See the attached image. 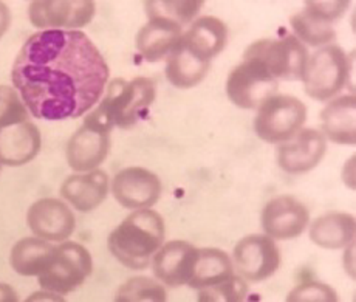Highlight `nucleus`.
<instances>
[{
	"instance_id": "obj_1",
	"label": "nucleus",
	"mask_w": 356,
	"mask_h": 302,
	"mask_svg": "<svg viewBox=\"0 0 356 302\" xmlns=\"http://www.w3.org/2000/svg\"><path fill=\"white\" fill-rule=\"evenodd\" d=\"M11 81L34 118L76 120L102 98L111 68L84 31L42 30L20 47Z\"/></svg>"
},
{
	"instance_id": "obj_2",
	"label": "nucleus",
	"mask_w": 356,
	"mask_h": 302,
	"mask_svg": "<svg viewBox=\"0 0 356 302\" xmlns=\"http://www.w3.org/2000/svg\"><path fill=\"white\" fill-rule=\"evenodd\" d=\"M166 242V223L154 208L132 211L107 237V248L129 270L149 269L150 259Z\"/></svg>"
},
{
	"instance_id": "obj_3",
	"label": "nucleus",
	"mask_w": 356,
	"mask_h": 302,
	"mask_svg": "<svg viewBox=\"0 0 356 302\" xmlns=\"http://www.w3.org/2000/svg\"><path fill=\"white\" fill-rule=\"evenodd\" d=\"M156 98L155 82L146 77L108 81L106 92L92 111L112 129H130L147 115Z\"/></svg>"
},
{
	"instance_id": "obj_4",
	"label": "nucleus",
	"mask_w": 356,
	"mask_h": 302,
	"mask_svg": "<svg viewBox=\"0 0 356 302\" xmlns=\"http://www.w3.org/2000/svg\"><path fill=\"white\" fill-rule=\"evenodd\" d=\"M352 78V58L344 48L330 44L308 54L302 74L304 92L318 102H327L344 93Z\"/></svg>"
},
{
	"instance_id": "obj_5",
	"label": "nucleus",
	"mask_w": 356,
	"mask_h": 302,
	"mask_svg": "<svg viewBox=\"0 0 356 302\" xmlns=\"http://www.w3.org/2000/svg\"><path fill=\"white\" fill-rule=\"evenodd\" d=\"M252 130L260 141L277 144L293 138L307 125L308 109L293 95L276 93L256 109Z\"/></svg>"
},
{
	"instance_id": "obj_6",
	"label": "nucleus",
	"mask_w": 356,
	"mask_h": 302,
	"mask_svg": "<svg viewBox=\"0 0 356 302\" xmlns=\"http://www.w3.org/2000/svg\"><path fill=\"white\" fill-rule=\"evenodd\" d=\"M93 273V257L84 245L73 240L56 244L47 270L38 278L40 290L67 296L76 292Z\"/></svg>"
},
{
	"instance_id": "obj_7",
	"label": "nucleus",
	"mask_w": 356,
	"mask_h": 302,
	"mask_svg": "<svg viewBox=\"0 0 356 302\" xmlns=\"http://www.w3.org/2000/svg\"><path fill=\"white\" fill-rule=\"evenodd\" d=\"M113 129L93 111L84 116L82 125L74 130L65 146L67 164L73 173H88L99 169L112 148Z\"/></svg>"
},
{
	"instance_id": "obj_8",
	"label": "nucleus",
	"mask_w": 356,
	"mask_h": 302,
	"mask_svg": "<svg viewBox=\"0 0 356 302\" xmlns=\"http://www.w3.org/2000/svg\"><path fill=\"white\" fill-rule=\"evenodd\" d=\"M308 48L293 34L280 38H265L252 42L243 53V59H256L279 82L302 79L308 59Z\"/></svg>"
},
{
	"instance_id": "obj_9",
	"label": "nucleus",
	"mask_w": 356,
	"mask_h": 302,
	"mask_svg": "<svg viewBox=\"0 0 356 302\" xmlns=\"http://www.w3.org/2000/svg\"><path fill=\"white\" fill-rule=\"evenodd\" d=\"M231 260L236 276L246 284H259L275 276L282 257L277 242L264 232H252L236 244Z\"/></svg>"
},
{
	"instance_id": "obj_10",
	"label": "nucleus",
	"mask_w": 356,
	"mask_h": 302,
	"mask_svg": "<svg viewBox=\"0 0 356 302\" xmlns=\"http://www.w3.org/2000/svg\"><path fill=\"white\" fill-rule=\"evenodd\" d=\"M279 81L256 59H243L229 72L225 84L228 100L243 111H256L265 100L276 95Z\"/></svg>"
},
{
	"instance_id": "obj_11",
	"label": "nucleus",
	"mask_w": 356,
	"mask_h": 302,
	"mask_svg": "<svg viewBox=\"0 0 356 302\" xmlns=\"http://www.w3.org/2000/svg\"><path fill=\"white\" fill-rule=\"evenodd\" d=\"M97 15L95 0H31L30 24L42 30H82Z\"/></svg>"
},
{
	"instance_id": "obj_12",
	"label": "nucleus",
	"mask_w": 356,
	"mask_h": 302,
	"mask_svg": "<svg viewBox=\"0 0 356 302\" xmlns=\"http://www.w3.org/2000/svg\"><path fill=\"white\" fill-rule=\"evenodd\" d=\"M307 205L290 194L271 197L260 212V226L275 242H289L304 235L310 225Z\"/></svg>"
},
{
	"instance_id": "obj_13",
	"label": "nucleus",
	"mask_w": 356,
	"mask_h": 302,
	"mask_svg": "<svg viewBox=\"0 0 356 302\" xmlns=\"http://www.w3.org/2000/svg\"><path fill=\"white\" fill-rule=\"evenodd\" d=\"M111 192L116 203L129 211L150 209L160 202L163 182L147 168L127 166L113 175Z\"/></svg>"
},
{
	"instance_id": "obj_14",
	"label": "nucleus",
	"mask_w": 356,
	"mask_h": 302,
	"mask_svg": "<svg viewBox=\"0 0 356 302\" xmlns=\"http://www.w3.org/2000/svg\"><path fill=\"white\" fill-rule=\"evenodd\" d=\"M26 226L34 237L50 244H63L70 240L76 230V216L63 198L44 197L30 205Z\"/></svg>"
},
{
	"instance_id": "obj_15",
	"label": "nucleus",
	"mask_w": 356,
	"mask_h": 302,
	"mask_svg": "<svg viewBox=\"0 0 356 302\" xmlns=\"http://www.w3.org/2000/svg\"><path fill=\"white\" fill-rule=\"evenodd\" d=\"M328 141L319 129L304 127L293 138L276 146V163L285 174L300 175L312 173L323 163Z\"/></svg>"
},
{
	"instance_id": "obj_16",
	"label": "nucleus",
	"mask_w": 356,
	"mask_h": 302,
	"mask_svg": "<svg viewBox=\"0 0 356 302\" xmlns=\"http://www.w3.org/2000/svg\"><path fill=\"white\" fill-rule=\"evenodd\" d=\"M198 248L186 240H169L150 259L154 278L166 288H178L189 284L197 262Z\"/></svg>"
},
{
	"instance_id": "obj_17",
	"label": "nucleus",
	"mask_w": 356,
	"mask_h": 302,
	"mask_svg": "<svg viewBox=\"0 0 356 302\" xmlns=\"http://www.w3.org/2000/svg\"><path fill=\"white\" fill-rule=\"evenodd\" d=\"M60 198L78 212L98 209L111 194V180L106 170L95 169L88 173H73L59 188Z\"/></svg>"
},
{
	"instance_id": "obj_18",
	"label": "nucleus",
	"mask_w": 356,
	"mask_h": 302,
	"mask_svg": "<svg viewBox=\"0 0 356 302\" xmlns=\"http://www.w3.org/2000/svg\"><path fill=\"white\" fill-rule=\"evenodd\" d=\"M228 25L220 17L198 16L183 30L181 44L203 63H212L228 45Z\"/></svg>"
},
{
	"instance_id": "obj_19",
	"label": "nucleus",
	"mask_w": 356,
	"mask_h": 302,
	"mask_svg": "<svg viewBox=\"0 0 356 302\" xmlns=\"http://www.w3.org/2000/svg\"><path fill=\"white\" fill-rule=\"evenodd\" d=\"M321 134L327 141L339 146L356 144V96L355 93H341L324 102L321 111Z\"/></svg>"
},
{
	"instance_id": "obj_20",
	"label": "nucleus",
	"mask_w": 356,
	"mask_h": 302,
	"mask_svg": "<svg viewBox=\"0 0 356 302\" xmlns=\"http://www.w3.org/2000/svg\"><path fill=\"white\" fill-rule=\"evenodd\" d=\"M42 149L39 127L29 121L0 129V164L20 168L31 163Z\"/></svg>"
},
{
	"instance_id": "obj_21",
	"label": "nucleus",
	"mask_w": 356,
	"mask_h": 302,
	"mask_svg": "<svg viewBox=\"0 0 356 302\" xmlns=\"http://www.w3.org/2000/svg\"><path fill=\"white\" fill-rule=\"evenodd\" d=\"M308 237L323 250L338 251L356 242V218L347 211H328L310 221Z\"/></svg>"
},
{
	"instance_id": "obj_22",
	"label": "nucleus",
	"mask_w": 356,
	"mask_h": 302,
	"mask_svg": "<svg viewBox=\"0 0 356 302\" xmlns=\"http://www.w3.org/2000/svg\"><path fill=\"white\" fill-rule=\"evenodd\" d=\"M183 29L163 20L147 19L136 33L135 47L146 63L155 64L166 59L181 42Z\"/></svg>"
},
{
	"instance_id": "obj_23",
	"label": "nucleus",
	"mask_w": 356,
	"mask_h": 302,
	"mask_svg": "<svg viewBox=\"0 0 356 302\" xmlns=\"http://www.w3.org/2000/svg\"><path fill=\"white\" fill-rule=\"evenodd\" d=\"M56 244L39 237H22L13 245L10 265L15 273L24 278H39L50 265Z\"/></svg>"
},
{
	"instance_id": "obj_24",
	"label": "nucleus",
	"mask_w": 356,
	"mask_h": 302,
	"mask_svg": "<svg viewBox=\"0 0 356 302\" xmlns=\"http://www.w3.org/2000/svg\"><path fill=\"white\" fill-rule=\"evenodd\" d=\"M209 70L211 64L195 58L181 42L164 59V74L168 82L180 90H189L202 84Z\"/></svg>"
},
{
	"instance_id": "obj_25",
	"label": "nucleus",
	"mask_w": 356,
	"mask_h": 302,
	"mask_svg": "<svg viewBox=\"0 0 356 302\" xmlns=\"http://www.w3.org/2000/svg\"><path fill=\"white\" fill-rule=\"evenodd\" d=\"M234 276V265L227 251L216 246L198 248L194 273L188 287L193 290H202L204 287L220 284Z\"/></svg>"
},
{
	"instance_id": "obj_26",
	"label": "nucleus",
	"mask_w": 356,
	"mask_h": 302,
	"mask_svg": "<svg viewBox=\"0 0 356 302\" xmlns=\"http://www.w3.org/2000/svg\"><path fill=\"white\" fill-rule=\"evenodd\" d=\"M207 0H145L147 19L163 20L180 29L198 17Z\"/></svg>"
},
{
	"instance_id": "obj_27",
	"label": "nucleus",
	"mask_w": 356,
	"mask_h": 302,
	"mask_svg": "<svg viewBox=\"0 0 356 302\" xmlns=\"http://www.w3.org/2000/svg\"><path fill=\"white\" fill-rule=\"evenodd\" d=\"M290 26L293 30V36L300 40L307 48H316L334 44L337 40V30L333 24L312 16L305 10H300L296 15L290 17Z\"/></svg>"
},
{
	"instance_id": "obj_28",
	"label": "nucleus",
	"mask_w": 356,
	"mask_h": 302,
	"mask_svg": "<svg viewBox=\"0 0 356 302\" xmlns=\"http://www.w3.org/2000/svg\"><path fill=\"white\" fill-rule=\"evenodd\" d=\"M113 302H168V288L154 276H134L118 287Z\"/></svg>"
},
{
	"instance_id": "obj_29",
	"label": "nucleus",
	"mask_w": 356,
	"mask_h": 302,
	"mask_svg": "<svg viewBox=\"0 0 356 302\" xmlns=\"http://www.w3.org/2000/svg\"><path fill=\"white\" fill-rule=\"evenodd\" d=\"M248 284L238 276L197 290V302H246Z\"/></svg>"
},
{
	"instance_id": "obj_30",
	"label": "nucleus",
	"mask_w": 356,
	"mask_h": 302,
	"mask_svg": "<svg viewBox=\"0 0 356 302\" xmlns=\"http://www.w3.org/2000/svg\"><path fill=\"white\" fill-rule=\"evenodd\" d=\"M30 112L13 86L0 84V129L29 121Z\"/></svg>"
},
{
	"instance_id": "obj_31",
	"label": "nucleus",
	"mask_w": 356,
	"mask_h": 302,
	"mask_svg": "<svg viewBox=\"0 0 356 302\" xmlns=\"http://www.w3.org/2000/svg\"><path fill=\"white\" fill-rule=\"evenodd\" d=\"M285 302H339V296L330 284L308 279L294 285L286 293Z\"/></svg>"
},
{
	"instance_id": "obj_32",
	"label": "nucleus",
	"mask_w": 356,
	"mask_h": 302,
	"mask_svg": "<svg viewBox=\"0 0 356 302\" xmlns=\"http://www.w3.org/2000/svg\"><path fill=\"white\" fill-rule=\"evenodd\" d=\"M352 0H304V10L328 24L338 22L350 8Z\"/></svg>"
},
{
	"instance_id": "obj_33",
	"label": "nucleus",
	"mask_w": 356,
	"mask_h": 302,
	"mask_svg": "<svg viewBox=\"0 0 356 302\" xmlns=\"http://www.w3.org/2000/svg\"><path fill=\"white\" fill-rule=\"evenodd\" d=\"M342 270L352 280L356 279V242L342 250Z\"/></svg>"
},
{
	"instance_id": "obj_34",
	"label": "nucleus",
	"mask_w": 356,
	"mask_h": 302,
	"mask_svg": "<svg viewBox=\"0 0 356 302\" xmlns=\"http://www.w3.org/2000/svg\"><path fill=\"white\" fill-rule=\"evenodd\" d=\"M341 180L350 191L356 189V155H352L342 164Z\"/></svg>"
},
{
	"instance_id": "obj_35",
	"label": "nucleus",
	"mask_w": 356,
	"mask_h": 302,
	"mask_svg": "<svg viewBox=\"0 0 356 302\" xmlns=\"http://www.w3.org/2000/svg\"><path fill=\"white\" fill-rule=\"evenodd\" d=\"M24 302H67L65 296H60V294L47 292V290H38L31 293L30 296H26Z\"/></svg>"
},
{
	"instance_id": "obj_36",
	"label": "nucleus",
	"mask_w": 356,
	"mask_h": 302,
	"mask_svg": "<svg viewBox=\"0 0 356 302\" xmlns=\"http://www.w3.org/2000/svg\"><path fill=\"white\" fill-rule=\"evenodd\" d=\"M11 11L8 5L0 0V39H2L6 33H8L11 26Z\"/></svg>"
},
{
	"instance_id": "obj_37",
	"label": "nucleus",
	"mask_w": 356,
	"mask_h": 302,
	"mask_svg": "<svg viewBox=\"0 0 356 302\" xmlns=\"http://www.w3.org/2000/svg\"><path fill=\"white\" fill-rule=\"evenodd\" d=\"M0 302H20L17 292L10 284L0 283Z\"/></svg>"
},
{
	"instance_id": "obj_38",
	"label": "nucleus",
	"mask_w": 356,
	"mask_h": 302,
	"mask_svg": "<svg viewBox=\"0 0 356 302\" xmlns=\"http://www.w3.org/2000/svg\"><path fill=\"white\" fill-rule=\"evenodd\" d=\"M0 168H2V164H0Z\"/></svg>"
}]
</instances>
